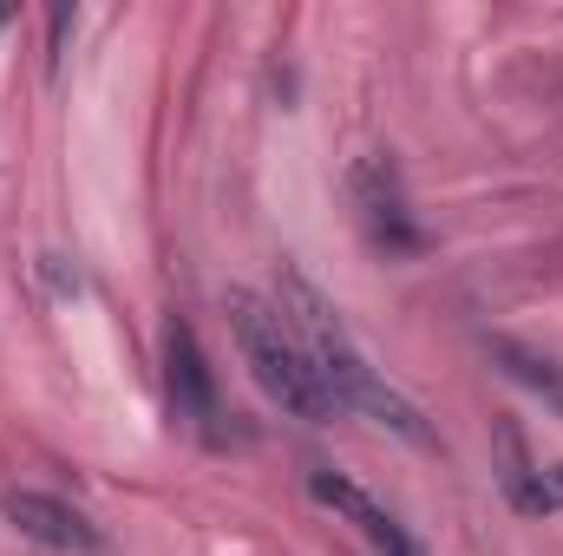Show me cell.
I'll use <instances>...</instances> for the list:
<instances>
[{"label":"cell","mask_w":563,"mask_h":556,"mask_svg":"<svg viewBox=\"0 0 563 556\" xmlns=\"http://www.w3.org/2000/svg\"><path fill=\"white\" fill-rule=\"evenodd\" d=\"M347 190H354V210H361V230H367L374 249H387V256H420L426 249V230H420V216H413V203H407L400 164L387 151L354 157Z\"/></svg>","instance_id":"3"},{"label":"cell","mask_w":563,"mask_h":556,"mask_svg":"<svg viewBox=\"0 0 563 556\" xmlns=\"http://www.w3.org/2000/svg\"><path fill=\"white\" fill-rule=\"evenodd\" d=\"M282 314H288L295 341L308 347V360H314L321 387L334 393V407H354V413L380 419V425H394V432H400V438H413V445L432 438V432H426V419H420V407H413V400H400V393L367 367V354L354 347L347 321L321 301V288L301 276V269H288V276H282Z\"/></svg>","instance_id":"1"},{"label":"cell","mask_w":563,"mask_h":556,"mask_svg":"<svg viewBox=\"0 0 563 556\" xmlns=\"http://www.w3.org/2000/svg\"><path fill=\"white\" fill-rule=\"evenodd\" d=\"M0 511H7V524L20 537H33L40 551H53V556H92L99 551V531L86 524V511H73V504H59L46 491H7Z\"/></svg>","instance_id":"5"},{"label":"cell","mask_w":563,"mask_h":556,"mask_svg":"<svg viewBox=\"0 0 563 556\" xmlns=\"http://www.w3.org/2000/svg\"><path fill=\"white\" fill-rule=\"evenodd\" d=\"M0 20H7V13H0Z\"/></svg>","instance_id":"10"},{"label":"cell","mask_w":563,"mask_h":556,"mask_svg":"<svg viewBox=\"0 0 563 556\" xmlns=\"http://www.w3.org/2000/svg\"><path fill=\"white\" fill-rule=\"evenodd\" d=\"M223 308H230V334H236V347H243V360H250L256 387L276 400L282 413L334 419V393L321 387V374H314L308 347L295 341L288 314L269 308L263 294H250V288H230V294H223Z\"/></svg>","instance_id":"2"},{"label":"cell","mask_w":563,"mask_h":556,"mask_svg":"<svg viewBox=\"0 0 563 556\" xmlns=\"http://www.w3.org/2000/svg\"><path fill=\"white\" fill-rule=\"evenodd\" d=\"M374 551H380V556H426L420 544H413V537H407V531H400V518H394V524H387V531H380V537H374Z\"/></svg>","instance_id":"8"},{"label":"cell","mask_w":563,"mask_h":556,"mask_svg":"<svg viewBox=\"0 0 563 556\" xmlns=\"http://www.w3.org/2000/svg\"><path fill=\"white\" fill-rule=\"evenodd\" d=\"M551 491H558V504H563V465H551Z\"/></svg>","instance_id":"9"},{"label":"cell","mask_w":563,"mask_h":556,"mask_svg":"<svg viewBox=\"0 0 563 556\" xmlns=\"http://www.w3.org/2000/svg\"><path fill=\"white\" fill-rule=\"evenodd\" d=\"M492 360H505V374H511V380H525L531 393H544V400L563 413V374H558V360H544V354H531V347H518V341H492Z\"/></svg>","instance_id":"7"},{"label":"cell","mask_w":563,"mask_h":556,"mask_svg":"<svg viewBox=\"0 0 563 556\" xmlns=\"http://www.w3.org/2000/svg\"><path fill=\"white\" fill-rule=\"evenodd\" d=\"M164 393H170V413L184 419L203 445H223V400H217V374L190 334V321H170L164 327Z\"/></svg>","instance_id":"4"},{"label":"cell","mask_w":563,"mask_h":556,"mask_svg":"<svg viewBox=\"0 0 563 556\" xmlns=\"http://www.w3.org/2000/svg\"><path fill=\"white\" fill-rule=\"evenodd\" d=\"M492 445H498V485H505V498H511L525 518H551V511H558V491H551V471L531 458L518 419H498Z\"/></svg>","instance_id":"6"}]
</instances>
